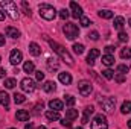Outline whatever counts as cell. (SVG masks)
Returning a JSON list of instances; mask_svg holds the SVG:
<instances>
[{
  "label": "cell",
  "instance_id": "7402d4cb",
  "mask_svg": "<svg viewBox=\"0 0 131 129\" xmlns=\"http://www.w3.org/2000/svg\"><path fill=\"white\" fill-rule=\"evenodd\" d=\"M46 117H47L49 120H52V122H53V120H60V119H61V115H60V112H58V111H47V112H46Z\"/></svg>",
  "mask_w": 131,
  "mask_h": 129
},
{
  "label": "cell",
  "instance_id": "836d02e7",
  "mask_svg": "<svg viewBox=\"0 0 131 129\" xmlns=\"http://www.w3.org/2000/svg\"><path fill=\"white\" fill-rule=\"evenodd\" d=\"M117 71H119L121 74H127V73L130 71V68H128L125 64H121V65H117Z\"/></svg>",
  "mask_w": 131,
  "mask_h": 129
},
{
  "label": "cell",
  "instance_id": "ffe728a7",
  "mask_svg": "<svg viewBox=\"0 0 131 129\" xmlns=\"http://www.w3.org/2000/svg\"><path fill=\"white\" fill-rule=\"evenodd\" d=\"M99 17H101V18L108 20V18H113V17H114V14H113L110 9H101V11H99Z\"/></svg>",
  "mask_w": 131,
  "mask_h": 129
},
{
  "label": "cell",
  "instance_id": "4dcf8cb0",
  "mask_svg": "<svg viewBox=\"0 0 131 129\" xmlns=\"http://www.w3.org/2000/svg\"><path fill=\"white\" fill-rule=\"evenodd\" d=\"M79 23H81V26H82V28H89V26L92 24L90 18H87V17H84V15H82L81 18H79Z\"/></svg>",
  "mask_w": 131,
  "mask_h": 129
},
{
  "label": "cell",
  "instance_id": "1f68e13d",
  "mask_svg": "<svg viewBox=\"0 0 131 129\" xmlns=\"http://www.w3.org/2000/svg\"><path fill=\"white\" fill-rule=\"evenodd\" d=\"M73 52L76 53V55H81V53H84V46L82 44H73Z\"/></svg>",
  "mask_w": 131,
  "mask_h": 129
},
{
  "label": "cell",
  "instance_id": "484cf974",
  "mask_svg": "<svg viewBox=\"0 0 131 129\" xmlns=\"http://www.w3.org/2000/svg\"><path fill=\"white\" fill-rule=\"evenodd\" d=\"M121 111H122V114H128V112H131V102L130 100H125V102L122 103Z\"/></svg>",
  "mask_w": 131,
  "mask_h": 129
},
{
  "label": "cell",
  "instance_id": "ab89813d",
  "mask_svg": "<svg viewBox=\"0 0 131 129\" xmlns=\"http://www.w3.org/2000/svg\"><path fill=\"white\" fill-rule=\"evenodd\" d=\"M35 79H37V81H43V79H44V73H43L41 70H40V71H35Z\"/></svg>",
  "mask_w": 131,
  "mask_h": 129
},
{
  "label": "cell",
  "instance_id": "2e32d148",
  "mask_svg": "<svg viewBox=\"0 0 131 129\" xmlns=\"http://www.w3.org/2000/svg\"><path fill=\"white\" fill-rule=\"evenodd\" d=\"M43 90H44L46 93H52V91L57 90V84H55L53 81H46L44 85H43Z\"/></svg>",
  "mask_w": 131,
  "mask_h": 129
},
{
  "label": "cell",
  "instance_id": "7a4b0ae2",
  "mask_svg": "<svg viewBox=\"0 0 131 129\" xmlns=\"http://www.w3.org/2000/svg\"><path fill=\"white\" fill-rule=\"evenodd\" d=\"M0 8H3L5 12H8L9 17L14 18V20H17L18 15H20V14H18V8H17V5H15L14 2H9V0H0Z\"/></svg>",
  "mask_w": 131,
  "mask_h": 129
},
{
  "label": "cell",
  "instance_id": "6da1fadb",
  "mask_svg": "<svg viewBox=\"0 0 131 129\" xmlns=\"http://www.w3.org/2000/svg\"><path fill=\"white\" fill-rule=\"evenodd\" d=\"M49 44H50V47H52V49H53V50L61 56V59L64 61L66 64H67V65H73V58L70 56V53L66 50L63 46H60V44H58V43H55V41H49Z\"/></svg>",
  "mask_w": 131,
  "mask_h": 129
},
{
  "label": "cell",
  "instance_id": "277c9868",
  "mask_svg": "<svg viewBox=\"0 0 131 129\" xmlns=\"http://www.w3.org/2000/svg\"><path fill=\"white\" fill-rule=\"evenodd\" d=\"M63 32H64L67 40H75L79 35V28L75 23H66L64 26H63Z\"/></svg>",
  "mask_w": 131,
  "mask_h": 129
},
{
  "label": "cell",
  "instance_id": "5bb4252c",
  "mask_svg": "<svg viewBox=\"0 0 131 129\" xmlns=\"http://www.w3.org/2000/svg\"><path fill=\"white\" fill-rule=\"evenodd\" d=\"M93 112H95V108H93V106H87V108L84 109V115H82V119H81V120H82L81 123H84V125L89 123V117H90Z\"/></svg>",
  "mask_w": 131,
  "mask_h": 129
},
{
  "label": "cell",
  "instance_id": "db71d44e",
  "mask_svg": "<svg viewBox=\"0 0 131 129\" xmlns=\"http://www.w3.org/2000/svg\"><path fill=\"white\" fill-rule=\"evenodd\" d=\"M0 61H2V56H0Z\"/></svg>",
  "mask_w": 131,
  "mask_h": 129
},
{
  "label": "cell",
  "instance_id": "ac0fdd59",
  "mask_svg": "<svg viewBox=\"0 0 131 129\" xmlns=\"http://www.w3.org/2000/svg\"><path fill=\"white\" fill-rule=\"evenodd\" d=\"M0 105L5 106V108L9 106V96H8L6 91H0Z\"/></svg>",
  "mask_w": 131,
  "mask_h": 129
},
{
  "label": "cell",
  "instance_id": "f1b7e54d",
  "mask_svg": "<svg viewBox=\"0 0 131 129\" xmlns=\"http://www.w3.org/2000/svg\"><path fill=\"white\" fill-rule=\"evenodd\" d=\"M25 100H26V97L23 96V94H20V93H15V94H14V102H15L17 105L25 103Z\"/></svg>",
  "mask_w": 131,
  "mask_h": 129
},
{
  "label": "cell",
  "instance_id": "ee69618b",
  "mask_svg": "<svg viewBox=\"0 0 131 129\" xmlns=\"http://www.w3.org/2000/svg\"><path fill=\"white\" fill-rule=\"evenodd\" d=\"M5 74H6V70L0 67V78H5Z\"/></svg>",
  "mask_w": 131,
  "mask_h": 129
},
{
  "label": "cell",
  "instance_id": "816d5d0a",
  "mask_svg": "<svg viewBox=\"0 0 131 129\" xmlns=\"http://www.w3.org/2000/svg\"><path fill=\"white\" fill-rule=\"evenodd\" d=\"M75 129H82V128H81V126H79V128H75Z\"/></svg>",
  "mask_w": 131,
  "mask_h": 129
},
{
  "label": "cell",
  "instance_id": "f907efd6",
  "mask_svg": "<svg viewBox=\"0 0 131 129\" xmlns=\"http://www.w3.org/2000/svg\"><path fill=\"white\" fill-rule=\"evenodd\" d=\"M128 24H130V26H131V18H130V21H128Z\"/></svg>",
  "mask_w": 131,
  "mask_h": 129
},
{
  "label": "cell",
  "instance_id": "8d00e7d4",
  "mask_svg": "<svg viewBox=\"0 0 131 129\" xmlns=\"http://www.w3.org/2000/svg\"><path fill=\"white\" fill-rule=\"evenodd\" d=\"M21 6H23V11H25V14L31 17V14H32V12H31V8L28 6V2H21Z\"/></svg>",
  "mask_w": 131,
  "mask_h": 129
},
{
  "label": "cell",
  "instance_id": "3957f363",
  "mask_svg": "<svg viewBox=\"0 0 131 129\" xmlns=\"http://www.w3.org/2000/svg\"><path fill=\"white\" fill-rule=\"evenodd\" d=\"M38 11H40V15H41L44 20H47V21H50V20H53V18L57 17V11H55V8H53L52 5L43 3V5H40Z\"/></svg>",
  "mask_w": 131,
  "mask_h": 129
},
{
  "label": "cell",
  "instance_id": "e575fe53",
  "mask_svg": "<svg viewBox=\"0 0 131 129\" xmlns=\"http://www.w3.org/2000/svg\"><path fill=\"white\" fill-rule=\"evenodd\" d=\"M128 38H130V36H128V33L127 32H124V31L119 32V41H121V43H127Z\"/></svg>",
  "mask_w": 131,
  "mask_h": 129
},
{
  "label": "cell",
  "instance_id": "f546056e",
  "mask_svg": "<svg viewBox=\"0 0 131 129\" xmlns=\"http://www.w3.org/2000/svg\"><path fill=\"white\" fill-rule=\"evenodd\" d=\"M121 56H122L124 59L131 58V49H130V47H124V49L121 50Z\"/></svg>",
  "mask_w": 131,
  "mask_h": 129
},
{
  "label": "cell",
  "instance_id": "f6af8a7d",
  "mask_svg": "<svg viewBox=\"0 0 131 129\" xmlns=\"http://www.w3.org/2000/svg\"><path fill=\"white\" fill-rule=\"evenodd\" d=\"M5 17H6L5 11H2V9H0V21H2V20H5Z\"/></svg>",
  "mask_w": 131,
  "mask_h": 129
},
{
  "label": "cell",
  "instance_id": "8fae6325",
  "mask_svg": "<svg viewBox=\"0 0 131 129\" xmlns=\"http://www.w3.org/2000/svg\"><path fill=\"white\" fill-rule=\"evenodd\" d=\"M49 106H50V109L52 111H61L63 109V106H64V103L61 102V100H58V99H53V100H50L49 102Z\"/></svg>",
  "mask_w": 131,
  "mask_h": 129
},
{
  "label": "cell",
  "instance_id": "9c48e42d",
  "mask_svg": "<svg viewBox=\"0 0 131 129\" xmlns=\"http://www.w3.org/2000/svg\"><path fill=\"white\" fill-rule=\"evenodd\" d=\"M21 61H23V53H21L20 50L14 49V50L11 52V55H9V62L12 65H18Z\"/></svg>",
  "mask_w": 131,
  "mask_h": 129
},
{
  "label": "cell",
  "instance_id": "b9f144b4",
  "mask_svg": "<svg viewBox=\"0 0 131 129\" xmlns=\"http://www.w3.org/2000/svg\"><path fill=\"white\" fill-rule=\"evenodd\" d=\"M61 125H63V126H66V128H70V126H72V122H70V120H67V119H63Z\"/></svg>",
  "mask_w": 131,
  "mask_h": 129
},
{
  "label": "cell",
  "instance_id": "83f0119b",
  "mask_svg": "<svg viewBox=\"0 0 131 129\" xmlns=\"http://www.w3.org/2000/svg\"><path fill=\"white\" fill-rule=\"evenodd\" d=\"M17 85V81L14 79V78H8V79H5V87L6 88H14Z\"/></svg>",
  "mask_w": 131,
  "mask_h": 129
},
{
  "label": "cell",
  "instance_id": "9a60e30c",
  "mask_svg": "<svg viewBox=\"0 0 131 129\" xmlns=\"http://www.w3.org/2000/svg\"><path fill=\"white\" fill-rule=\"evenodd\" d=\"M29 53L34 55V56H40L41 55V47L37 43H31L29 44Z\"/></svg>",
  "mask_w": 131,
  "mask_h": 129
},
{
  "label": "cell",
  "instance_id": "d6a6232c",
  "mask_svg": "<svg viewBox=\"0 0 131 129\" xmlns=\"http://www.w3.org/2000/svg\"><path fill=\"white\" fill-rule=\"evenodd\" d=\"M102 76H104L105 79H113V78H114V71L110 70V68H107V70L102 71Z\"/></svg>",
  "mask_w": 131,
  "mask_h": 129
},
{
  "label": "cell",
  "instance_id": "603a6c76",
  "mask_svg": "<svg viewBox=\"0 0 131 129\" xmlns=\"http://www.w3.org/2000/svg\"><path fill=\"white\" fill-rule=\"evenodd\" d=\"M66 119L67 120H75V119H78V111L76 109H67V112H66Z\"/></svg>",
  "mask_w": 131,
  "mask_h": 129
},
{
  "label": "cell",
  "instance_id": "ba28073f",
  "mask_svg": "<svg viewBox=\"0 0 131 129\" xmlns=\"http://www.w3.org/2000/svg\"><path fill=\"white\" fill-rule=\"evenodd\" d=\"M20 87H21V90H23V91L31 93V91H34V90H35V82H34L31 78H25V79H21Z\"/></svg>",
  "mask_w": 131,
  "mask_h": 129
},
{
  "label": "cell",
  "instance_id": "d6986e66",
  "mask_svg": "<svg viewBox=\"0 0 131 129\" xmlns=\"http://www.w3.org/2000/svg\"><path fill=\"white\" fill-rule=\"evenodd\" d=\"M102 64L107 65V67H111L114 64V56L113 55H104L102 56Z\"/></svg>",
  "mask_w": 131,
  "mask_h": 129
},
{
  "label": "cell",
  "instance_id": "44dd1931",
  "mask_svg": "<svg viewBox=\"0 0 131 129\" xmlns=\"http://www.w3.org/2000/svg\"><path fill=\"white\" fill-rule=\"evenodd\" d=\"M124 24H125V18L124 17H114V28L117 31H122Z\"/></svg>",
  "mask_w": 131,
  "mask_h": 129
},
{
  "label": "cell",
  "instance_id": "74e56055",
  "mask_svg": "<svg viewBox=\"0 0 131 129\" xmlns=\"http://www.w3.org/2000/svg\"><path fill=\"white\" fill-rule=\"evenodd\" d=\"M75 102H76V100H75V97L73 96H66V103H67L69 106H73Z\"/></svg>",
  "mask_w": 131,
  "mask_h": 129
},
{
  "label": "cell",
  "instance_id": "681fc988",
  "mask_svg": "<svg viewBox=\"0 0 131 129\" xmlns=\"http://www.w3.org/2000/svg\"><path fill=\"white\" fill-rule=\"evenodd\" d=\"M37 129H46V128H44V126H38Z\"/></svg>",
  "mask_w": 131,
  "mask_h": 129
},
{
  "label": "cell",
  "instance_id": "5b68a950",
  "mask_svg": "<svg viewBox=\"0 0 131 129\" xmlns=\"http://www.w3.org/2000/svg\"><path fill=\"white\" fill-rule=\"evenodd\" d=\"M92 129H108V123H107L105 115H102V114L95 115V119L92 120Z\"/></svg>",
  "mask_w": 131,
  "mask_h": 129
},
{
  "label": "cell",
  "instance_id": "c3c4849f",
  "mask_svg": "<svg viewBox=\"0 0 131 129\" xmlns=\"http://www.w3.org/2000/svg\"><path fill=\"white\" fill-rule=\"evenodd\" d=\"M128 128L131 129V120H128Z\"/></svg>",
  "mask_w": 131,
  "mask_h": 129
},
{
  "label": "cell",
  "instance_id": "7c38bea8",
  "mask_svg": "<svg viewBox=\"0 0 131 129\" xmlns=\"http://www.w3.org/2000/svg\"><path fill=\"white\" fill-rule=\"evenodd\" d=\"M15 119H17L18 122H28V120H29V112L25 111V109H18L17 114H15Z\"/></svg>",
  "mask_w": 131,
  "mask_h": 129
},
{
  "label": "cell",
  "instance_id": "8992f818",
  "mask_svg": "<svg viewBox=\"0 0 131 129\" xmlns=\"http://www.w3.org/2000/svg\"><path fill=\"white\" fill-rule=\"evenodd\" d=\"M78 90L82 96H90V93L93 91V87H92V82L89 81H79L78 84Z\"/></svg>",
  "mask_w": 131,
  "mask_h": 129
},
{
  "label": "cell",
  "instance_id": "e0dca14e",
  "mask_svg": "<svg viewBox=\"0 0 131 129\" xmlns=\"http://www.w3.org/2000/svg\"><path fill=\"white\" fill-rule=\"evenodd\" d=\"M5 33H6V36H11V38H18L20 36V31H17L15 28H6L5 29Z\"/></svg>",
  "mask_w": 131,
  "mask_h": 129
},
{
  "label": "cell",
  "instance_id": "4316f807",
  "mask_svg": "<svg viewBox=\"0 0 131 129\" xmlns=\"http://www.w3.org/2000/svg\"><path fill=\"white\" fill-rule=\"evenodd\" d=\"M23 70H25L26 73H32L34 70H35V65H34V62H31V61H26L25 65H23Z\"/></svg>",
  "mask_w": 131,
  "mask_h": 129
},
{
  "label": "cell",
  "instance_id": "bcb514c9",
  "mask_svg": "<svg viewBox=\"0 0 131 129\" xmlns=\"http://www.w3.org/2000/svg\"><path fill=\"white\" fill-rule=\"evenodd\" d=\"M2 46H5V36L0 33V47H2Z\"/></svg>",
  "mask_w": 131,
  "mask_h": 129
},
{
  "label": "cell",
  "instance_id": "7dc6e473",
  "mask_svg": "<svg viewBox=\"0 0 131 129\" xmlns=\"http://www.w3.org/2000/svg\"><path fill=\"white\" fill-rule=\"evenodd\" d=\"M25 129H34V125L32 123H28V125L25 126Z\"/></svg>",
  "mask_w": 131,
  "mask_h": 129
},
{
  "label": "cell",
  "instance_id": "4fadbf2b",
  "mask_svg": "<svg viewBox=\"0 0 131 129\" xmlns=\"http://www.w3.org/2000/svg\"><path fill=\"white\" fill-rule=\"evenodd\" d=\"M58 79H60V82L61 84H64V85H70L72 84V76H70V73H60L58 74Z\"/></svg>",
  "mask_w": 131,
  "mask_h": 129
},
{
  "label": "cell",
  "instance_id": "52a82bcc",
  "mask_svg": "<svg viewBox=\"0 0 131 129\" xmlns=\"http://www.w3.org/2000/svg\"><path fill=\"white\" fill-rule=\"evenodd\" d=\"M101 105H102V109L105 112H113L114 108H116V99L114 97H107L101 102Z\"/></svg>",
  "mask_w": 131,
  "mask_h": 129
},
{
  "label": "cell",
  "instance_id": "cb8c5ba5",
  "mask_svg": "<svg viewBox=\"0 0 131 129\" xmlns=\"http://www.w3.org/2000/svg\"><path fill=\"white\" fill-rule=\"evenodd\" d=\"M47 68H49L50 71H57V70H58V62H57V59L49 58V59H47Z\"/></svg>",
  "mask_w": 131,
  "mask_h": 129
},
{
  "label": "cell",
  "instance_id": "d4e9b609",
  "mask_svg": "<svg viewBox=\"0 0 131 129\" xmlns=\"http://www.w3.org/2000/svg\"><path fill=\"white\" fill-rule=\"evenodd\" d=\"M99 55H101V52H99L98 49H92L90 53H89V56H87V61H95Z\"/></svg>",
  "mask_w": 131,
  "mask_h": 129
},
{
  "label": "cell",
  "instance_id": "60d3db41",
  "mask_svg": "<svg viewBox=\"0 0 131 129\" xmlns=\"http://www.w3.org/2000/svg\"><path fill=\"white\" fill-rule=\"evenodd\" d=\"M69 15H70V14H69V11H67V9H61V11H60V17H61L63 20H66Z\"/></svg>",
  "mask_w": 131,
  "mask_h": 129
},
{
  "label": "cell",
  "instance_id": "d590c367",
  "mask_svg": "<svg viewBox=\"0 0 131 129\" xmlns=\"http://www.w3.org/2000/svg\"><path fill=\"white\" fill-rule=\"evenodd\" d=\"M114 81H116L117 84H124V82H125V74H121V73L114 74Z\"/></svg>",
  "mask_w": 131,
  "mask_h": 129
},
{
  "label": "cell",
  "instance_id": "f5cc1de1",
  "mask_svg": "<svg viewBox=\"0 0 131 129\" xmlns=\"http://www.w3.org/2000/svg\"><path fill=\"white\" fill-rule=\"evenodd\" d=\"M9 129H15V128H9Z\"/></svg>",
  "mask_w": 131,
  "mask_h": 129
},
{
  "label": "cell",
  "instance_id": "7bdbcfd3",
  "mask_svg": "<svg viewBox=\"0 0 131 129\" xmlns=\"http://www.w3.org/2000/svg\"><path fill=\"white\" fill-rule=\"evenodd\" d=\"M105 52H107V55H111L114 52V46H107L105 47Z\"/></svg>",
  "mask_w": 131,
  "mask_h": 129
},
{
  "label": "cell",
  "instance_id": "30bf717a",
  "mask_svg": "<svg viewBox=\"0 0 131 129\" xmlns=\"http://www.w3.org/2000/svg\"><path fill=\"white\" fill-rule=\"evenodd\" d=\"M70 9H72V15L75 18H81L82 17V8L76 2H70Z\"/></svg>",
  "mask_w": 131,
  "mask_h": 129
},
{
  "label": "cell",
  "instance_id": "f35d334b",
  "mask_svg": "<svg viewBox=\"0 0 131 129\" xmlns=\"http://www.w3.org/2000/svg\"><path fill=\"white\" fill-rule=\"evenodd\" d=\"M89 38H90V40H93V41H98V40H99V33L96 32V31H93V32L89 33Z\"/></svg>",
  "mask_w": 131,
  "mask_h": 129
}]
</instances>
